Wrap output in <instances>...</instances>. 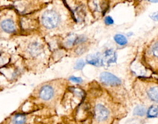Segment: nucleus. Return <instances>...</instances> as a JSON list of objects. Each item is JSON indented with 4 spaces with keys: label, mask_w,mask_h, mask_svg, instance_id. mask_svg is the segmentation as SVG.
Masks as SVG:
<instances>
[{
    "label": "nucleus",
    "mask_w": 158,
    "mask_h": 124,
    "mask_svg": "<svg viewBox=\"0 0 158 124\" xmlns=\"http://www.w3.org/2000/svg\"><path fill=\"white\" fill-rule=\"evenodd\" d=\"M60 16L53 10H46L41 16V23L45 29L52 30L57 28L60 24Z\"/></svg>",
    "instance_id": "f257e3e1"
},
{
    "label": "nucleus",
    "mask_w": 158,
    "mask_h": 124,
    "mask_svg": "<svg viewBox=\"0 0 158 124\" xmlns=\"http://www.w3.org/2000/svg\"><path fill=\"white\" fill-rule=\"evenodd\" d=\"M110 111L103 104H97L94 108V118L98 122H106L110 117Z\"/></svg>",
    "instance_id": "f03ea898"
},
{
    "label": "nucleus",
    "mask_w": 158,
    "mask_h": 124,
    "mask_svg": "<svg viewBox=\"0 0 158 124\" xmlns=\"http://www.w3.org/2000/svg\"><path fill=\"white\" fill-rule=\"evenodd\" d=\"M100 80L103 84L105 86H110V87H117L122 83L120 79L108 72H104L101 73L100 76Z\"/></svg>",
    "instance_id": "7ed1b4c3"
},
{
    "label": "nucleus",
    "mask_w": 158,
    "mask_h": 124,
    "mask_svg": "<svg viewBox=\"0 0 158 124\" xmlns=\"http://www.w3.org/2000/svg\"><path fill=\"white\" fill-rule=\"evenodd\" d=\"M55 94H56V91L54 87L50 84H45L42 86L38 93L40 99L44 101H49L52 100L54 98Z\"/></svg>",
    "instance_id": "20e7f679"
},
{
    "label": "nucleus",
    "mask_w": 158,
    "mask_h": 124,
    "mask_svg": "<svg viewBox=\"0 0 158 124\" xmlns=\"http://www.w3.org/2000/svg\"><path fill=\"white\" fill-rule=\"evenodd\" d=\"M146 97L149 101L158 104V85L157 84H148L146 87Z\"/></svg>",
    "instance_id": "39448f33"
},
{
    "label": "nucleus",
    "mask_w": 158,
    "mask_h": 124,
    "mask_svg": "<svg viewBox=\"0 0 158 124\" xmlns=\"http://www.w3.org/2000/svg\"><path fill=\"white\" fill-rule=\"evenodd\" d=\"M0 29L7 34H13L16 32V25L11 18H4L0 21Z\"/></svg>",
    "instance_id": "423d86ee"
},
{
    "label": "nucleus",
    "mask_w": 158,
    "mask_h": 124,
    "mask_svg": "<svg viewBox=\"0 0 158 124\" xmlns=\"http://www.w3.org/2000/svg\"><path fill=\"white\" fill-rule=\"evenodd\" d=\"M43 47L39 42H32L29 44L27 48V52L29 56L32 57H36L41 54Z\"/></svg>",
    "instance_id": "0eeeda50"
},
{
    "label": "nucleus",
    "mask_w": 158,
    "mask_h": 124,
    "mask_svg": "<svg viewBox=\"0 0 158 124\" xmlns=\"http://www.w3.org/2000/svg\"><path fill=\"white\" fill-rule=\"evenodd\" d=\"M86 62L89 64L96 66V67H101L104 64V58L98 53L88 55L86 57Z\"/></svg>",
    "instance_id": "6e6552de"
},
{
    "label": "nucleus",
    "mask_w": 158,
    "mask_h": 124,
    "mask_svg": "<svg viewBox=\"0 0 158 124\" xmlns=\"http://www.w3.org/2000/svg\"><path fill=\"white\" fill-rule=\"evenodd\" d=\"M103 58H104V61L105 62L106 64H113V63H115V62H116L117 60L116 53H115L112 49H108V50H106L104 51Z\"/></svg>",
    "instance_id": "1a4fd4ad"
},
{
    "label": "nucleus",
    "mask_w": 158,
    "mask_h": 124,
    "mask_svg": "<svg viewBox=\"0 0 158 124\" xmlns=\"http://www.w3.org/2000/svg\"><path fill=\"white\" fill-rule=\"evenodd\" d=\"M148 55L150 59L158 60V40L150 45L148 50Z\"/></svg>",
    "instance_id": "9d476101"
},
{
    "label": "nucleus",
    "mask_w": 158,
    "mask_h": 124,
    "mask_svg": "<svg viewBox=\"0 0 158 124\" xmlns=\"http://www.w3.org/2000/svg\"><path fill=\"white\" fill-rule=\"evenodd\" d=\"M25 122H26V117L23 114H16L15 116L13 117V124H25Z\"/></svg>",
    "instance_id": "9b49d317"
},
{
    "label": "nucleus",
    "mask_w": 158,
    "mask_h": 124,
    "mask_svg": "<svg viewBox=\"0 0 158 124\" xmlns=\"http://www.w3.org/2000/svg\"><path fill=\"white\" fill-rule=\"evenodd\" d=\"M148 118H155L158 115V105H151L146 112Z\"/></svg>",
    "instance_id": "f8f14e48"
},
{
    "label": "nucleus",
    "mask_w": 158,
    "mask_h": 124,
    "mask_svg": "<svg viewBox=\"0 0 158 124\" xmlns=\"http://www.w3.org/2000/svg\"><path fill=\"white\" fill-rule=\"evenodd\" d=\"M114 40L119 46H124V45H126L127 43V39L126 38V36H123V35H121V34L115 35L114 36Z\"/></svg>",
    "instance_id": "ddd939ff"
},
{
    "label": "nucleus",
    "mask_w": 158,
    "mask_h": 124,
    "mask_svg": "<svg viewBox=\"0 0 158 124\" xmlns=\"http://www.w3.org/2000/svg\"><path fill=\"white\" fill-rule=\"evenodd\" d=\"M146 114V109L144 106L138 105L134 110V115H138V116H144Z\"/></svg>",
    "instance_id": "4468645a"
},
{
    "label": "nucleus",
    "mask_w": 158,
    "mask_h": 124,
    "mask_svg": "<svg viewBox=\"0 0 158 124\" xmlns=\"http://www.w3.org/2000/svg\"><path fill=\"white\" fill-rule=\"evenodd\" d=\"M85 65V63L83 60H79L76 62L75 65H74V68L77 70H81L83 68Z\"/></svg>",
    "instance_id": "2eb2a0df"
},
{
    "label": "nucleus",
    "mask_w": 158,
    "mask_h": 124,
    "mask_svg": "<svg viewBox=\"0 0 158 124\" xmlns=\"http://www.w3.org/2000/svg\"><path fill=\"white\" fill-rule=\"evenodd\" d=\"M70 81L73 82V83H81L83 81L82 79L80 78V77H77V76H70Z\"/></svg>",
    "instance_id": "dca6fc26"
},
{
    "label": "nucleus",
    "mask_w": 158,
    "mask_h": 124,
    "mask_svg": "<svg viewBox=\"0 0 158 124\" xmlns=\"http://www.w3.org/2000/svg\"><path fill=\"white\" fill-rule=\"evenodd\" d=\"M104 23L106 24L107 25H113L114 24V21L112 19L111 17H106L104 18Z\"/></svg>",
    "instance_id": "f3484780"
},
{
    "label": "nucleus",
    "mask_w": 158,
    "mask_h": 124,
    "mask_svg": "<svg viewBox=\"0 0 158 124\" xmlns=\"http://www.w3.org/2000/svg\"><path fill=\"white\" fill-rule=\"evenodd\" d=\"M150 17L155 21H158V11H156V13H153L150 15Z\"/></svg>",
    "instance_id": "a211bd4d"
},
{
    "label": "nucleus",
    "mask_w": 158,
    "mask_h": 124,
    "mask_svg": "<svg viewBox=\"0 0 158 124\" xmlns=\"http://www.w3.org/2000/svg\"><path fill=\"white\" fill-rule=\"evenodd\" d=\"M148 1L150 2H153V3H156V2H158V0H148Z\"/></svg>",
    "instance_id": "6ab92c4d"
}]
</instances>
